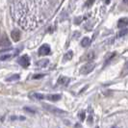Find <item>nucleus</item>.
Returning a JSON list of instances; mask_svg holds the SVG:
<instances>
[{"instance_id":"obj_1","label":"nucleus","mask_w":128,"mask_h":128,"mask_svg":"<svg viewBox=\"0 0 128 128\" xmlns=\"http://www.w3.org/2000/svg\"><path fill=\"white\" fill-rule=\"evenodd\" d=\"M94 68H96V64L94 63H88V64H84L83 66L81 68L80 72L82 74H89L90 72H92L94 70Z\"/></svg>"},{"instance_id":"obj_2","label":"nucleus","mask_w":128,"mask_h":128,"mask_svg":"<svg viewBox=\"0 0 128 128\" xmlns=\"http://www.w3.org/2000/svg\"><path fill=\"white\" fill-rule=\"evenodd\" d=\"M18 63L22 68H28L30 66V58L28 55H23L19 58L18 60Z\"/></svg>"},{"instance_id":"obj_3","label":"nucleus","mask_w":128,"mask_h":128,"mask_svg":"<svg viewBox=\"0 0 128 128\" xmlns=\"http://www.w3.org/2000/svg\"><path fill=\"white\" fill-rule=\"evenodd\" d=\"M50 53H51V49L48 44L42 45L38 49V55H40V56H46V55H49Z\"/></svg>"},{"instance_id":"obj_4","label":"nucleus","mask_w":128,"mask_h":128,"mask_svg":"<svg viewBox=\"0 0 128 128\" xmlns=\"http://www.w3.org/2000/svg\"><path fill=\"white\" fill-rule=\"evenodd\" d=\"M42 106H44V109H46L47 111H49V112H51L52 114H57V115L58 114H64V111L59 109V108H56L54 106H50L48 104H44Z\"/></svg>"},{"instance_id":"obj_5","label":"nucleus","mask_w":128,"mask_h":128,"mask_svg":"<svg viewBox=\"0 0 128 128\" xmlns=\"http://www.w3.org/2000/svg\"><path fill=\"white\" fill-rule=\"evenodd\" d=\"M11 37H12L14 42H18L20 40V31L18 29H14L11 33Z\"/></svg>"},{"instance_id":"obj_6","label":"nucleus","mask_w":128,"mask_h":128,"mask_svg":"<svg viewBox=\"0 0 128 128\" xmlns=\"http://www.w3.org/2000/svg\"><path fill=\"white\" fill-rule=\"evenodd\" d=\"M127 25H128V18H120L118 20V27L120 29H123V28H125Z\"/></svg>"},{"instance_id":"obj_7","label":"nucleus","mask_w":128,"mask_h":128,"mask_svg":"<svg viewBox=\"0 0 128 128\" xmlns=\"http://www.w3.org/2000/svg\"><path fill=\"white\" fill-rule=\"evenodd\" d=\"M10 44H10V40H8L6 35L1 36V38H0V45L1 46H9Z\"/></svg>"},{"instance_id":"obj_8","label":"nucleus","mask_w":128,"mask_h":128,"mask_svg":"<svg viewBox=\"0 0 128 128\" xmlns=\"http://www.w3.org/2000/svg\"><path fill=\"white\" fill-rule=\"evenodd\" d=\"M94 58V52L90 51L86 53L83 57L81 58V61H90V60H92Z\"/></svg>"},{"instance_id":"obj_9","label":"nucleus","mask_w":128,"mask_h":128,"mask_svg":"<svg viewBox=\"0 0 128 128\" xmlns=\"http://www.w3.org/2000/svg\"><path fill=\"white\" fill-rule=\"evenodd\" d=\"M45 97L48 100H50V101H58V100L61 99L62 96L61 94H48V96H46Z\"/></svg>"},{"instance_id":"obj_10","label":"nucleus","mask_w":128,"mask_h":128,"mask_svg":"<svg viewBox=\"0 0 128 128\" xmlns=\"http://www.w3.org/2000/svg\"><path fill=\"white\" fill-rule=\"evenodd\" d=\"M18 51L19 50H16V53H14V54H6V55H3V56H1V57H0V60H1V61H6V60H9V59H11V58L16 56V55L18 54Z\"/></svg>"},{"instance_id":"obj_11","label":"nucleus","mask_w":128,"mask_h":128,"mask_svg":"<svg viewBox=\"0 0 128 128\" xmlns=\"http://www.w3.org/2000/svg\"><path fill=\"white\" fill-rule=\"evenodd\" d=\"M70 81V78L66 76H61L58 80V84L59 85H66Z\"/></svg>"},{"instance_id":"obj_12","label":"nucleus","mask_w":128,"mask_h":128,"mask_svg":"<svg viewBox=\"0 0 128 128\" xmlns=\"http://www.w3.org/2000/svg\"><path fill=\"white\" fill-rule=\"evenodd\" d=\"M49 63V60L48 59H44V60H40L37 63V66L38 68H45Z\"/></svg>"},{"instance_id":"obj_13","label":"nucleus","mask_w":128,"mask_h":128,"mask_svg":"<svg viewBox=\"0 0 128 128\" xmlns=\"http://www.w3.org/2000/svg\"><path fill=\"white\" fill-rule=\"evenodd\" d=\"M73 57V52L71 51V50H68V51L66 52V54H64V62H66V61H70L71 59Z\"/></svg>"},{"instance_id":"obj_14","label":"nucleus","mask_w":128,"mask_h":128,"mask_svg":"<svg viewBox=\"0 0 128 128\" xmlns=\"http://www.w3.org/2000/svg\"><path fill=\"white\" fill-rule=\"evenodd\" d=\"M90 44V38H88V37H85L84 38H82V40H81V45L83 46V47H88Z\"/></svg>"},{"instance_id":"obj_15","label":"nucleus","mask_w":128,"mask_h":128,"mask_svg":"<svg viewBox=\"0 0 128 128\" xmlns=\"http://www.w3.org/2000/svg\"><path fill=\"white\" fill-rule=\"evenodd\" d=\"M126 75H128V62L125 63V64H124V66H123V68H122V73H120V76L122 77H124L126 76Z\"/></svg>"},{"instance_id":"obj_16","label":"nucleus","mask_w":128,"mask_h":128,"mask_svg":"<svg viewBox=\"0 0 128 128\" xmlns=\"http://www.w3.org/2000/svg\"><path fill=\"white\" fill-rule=\"evenodd\" d=\"M20 78V75L19 74H14L12 76L8 77L6 79V81H16V80H18Z\"/></svg>"},{"instance_id":"obj_17","label":"nucleus","mask_w":128,"mask_h":128,"mask_svg":"<svg viewBox=\"0 0 128 128\" xmlns=\"http://www.w3.org/2000/svg\"><path fill=\"white\" fill-rule=\"evenodd\" d=\"M33 96H34L35 98H37V99H40V100L44 99V98H45V96L42 94H33Z\"/></svg>"},{"instance_id":"obj_18","label":"nucleus","mask_w":128,"mask_h":128,"mask_svg":"<svg viewBox=\"0 0 128 128\" xmlns=\"http://www.w3.org/2000/svg\"><path fill=\"white\" fill-rule=\"evenodd\" d=\"M94 3V0H87L86 3H85V6L86 7H90L92 6V4Z\"/></svg>"},{"instance_id":"obj_19","label":"nucleus","mask_w":128,"mask_h":128,"mask_svg":"<svg viewBox=\"0 0 128 128\" xmlns=\"http://www.w3.org/2000/svg\"><path fill=\"white\" fill-rule=\"evenodd\" d=\"M78 116H79V120H85V116H86V114H85V112H80L79 113V115H78Z\"/></svg>"},{"instance_id":"obj_20","label":"nucleus","mask_w":128,"mask_h":128,"mask_svg":"<svg viewBox=\"0 0 128 128\" xmlns=\"http://www.w3.org/2000/svg\"><path fill=\"white\" fill-rule=\"evenodd\" d=\"M128 33V29H123V30H122L120 32L118 33V37H123L124 35H126Z\"/></svg>"},{"instance_id":"obj_21","label":"nucleus","mask_w":128,"mask_h":128,"mask_svg":"<svg viewBox=\"0 0 128 128\" xmlns=\"http://www.w3.org/2000/svg\"><path fill=\"white\" fill-rule=\"evenodd\" d=\"M45 74H37V75H35V76H33L34 79H40V78H42V77H44Z\"/></svg>"},{"instance_id":"obj_22","label":"nucleus","mask_w":128,"mask_h":128,"mask_svg":"<svg viewBox=\"0 0 128 128\" xmlns=\"http://www.w3.org/2000/svg\"><path fill=\"white\" fill-rule=\"evenodd\" d=\"M123 3L126 4V5H128V0H123Z\"/></svg>"},{"instance_id":"obj_23","label":"nucleus","mask_w":128,"mask_h":128,"mask_svg":"<svg viewBox=\"0 0 128 128\" xmlns=\"http://www.w3.org/2000/svg\"><path fill=\"white\" fill-rule=\"evenodd\" d=\"M109 2H110V0H106V1H105L106 4H109Z\"/></svg>"}]
</instances>
